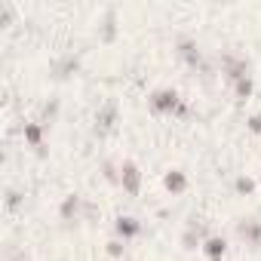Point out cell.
<instances>
[{"instance_id":"1","label":"cell","mask_w":261,"mask_h":261,"mask_svg":"<svg viewBox=\"0 0 261 261\" xmlns=\"http://www.w3.org/2000/svg\"><path fill=\"white\" fill-rule=\"evenodd\" d=\"M148 105H151L154 114H172V117H185L188 114V105H185V98L175 89H154Z\"/></svg>"},{"instance_id":"2","label":"cell","mask_w":261,"mask_h":261,"mask_svg":"<svg viewBox=\"0 0 261 261\" xmlns=\"http://www.w3.org/2000/svg\"><path fill=\"white\" fill-rule=\"evenodd\" d=\"M117 117H120V111H117V101H105L98 111H95V123H92V133L98 136V139H105V136H111L114 129H117Z\"/></svg>"},{"instance_id":"3","label":"cell","mask_w":261,"mask_h":261,"mask_svg":"<svg viewBox=\"0 0 261 261\" xmlns=\"http://www.w3.org/2000/svg\"><path fill=\"white\" fill-rule=\"evenodd\" d=\"M221 74H224V80L233 86L237 80H243V77H249V62L243 59V56H233V53H224L221 56Z\"/></svg>"},{"instance_id":"4","label":"cell","mask_w":261,"mask_h":261,"mask_svg":"<svg viewBox=\"0 0 261 261\" xmlns=\"http://www.w3.org/2000/svg\"><path fill=\"white\" fill-rule=\"evenodd\" d=\"M120 188L129 194V197H136L142 191V169L133 163V160H123L120 163Z\"/></svg>"},{"instance_id":"5","label":"cell","mask_w":261,"mask_h":261,"mask_svg":"<svg viewBox=\"0 0 261 261\" xmlns=\"http://www.w3.org/2000/svg\"><path fill=\"white\" fill-rule=\"evenodd\" d=\"M175 53H178V59H181L185 65H191V68H203V53H200L197 40H191V37H178Z\"/></svg>"},{"instance_id":"6","label":"cell","mask_w":261,"mask_h":261,"mask_svg":"<svg viewBox=\"0 0 261 261\" xmlns=\"http://www.w3.org/2000/svg\"><path fill=\"white\" fill-rule=\"evenodd\" d=\"M237 237H240L246 246L261 249V221H255V218H240V221H237Z\"/></svg>"},{"instance_id":"7","label":"cell","mask_w":261,"mask_h":261,"mask_svg":"<svg viewBox=\"0 0 261 261\" xmlns=\"http://www.w3.org/2000/svg\"><path fill=\"white\" fill-rule=\"evenodd\" d=\"M114 233H117V240L129 243V240H136L142 233V221L133 218V215H117L114 218Z\"/></svg>"},{"instance_id":"8","label":"cell","mask_w":261,"mask_h":261,"mask_svg":"<svg viewBox=\"0 0 261 261\" xmlns=\"http://www.w3.org/2000/svg\"><path fill=\"white\" fill-rule=\"evenodd\" d=\"M83 206H86V200H83L80 194H68V197L62 200V206H59L62 221H80V218H83Z\"/></svg>"},{"instance_id":"9","label":"cell","mask_w":261,"mask_h":261,"mask_svg":"<svg viewBox=\"0 0 261 261\" xmlns=\"http://www.w3.org/2000/svg\"><path fill=\"white\" fill-rule=\"evenodd\" d=\"M43 129H46V126H43L40 120H34V123H25V142H28V145H31V148H34L40 157L46 154V151H43Z\"/></svg>"},{"instance_id":"10","label":"cell","mask_w":261,"mask_h":261,"mask_svg":"<svg viewBox=\"0 0 261 261\" xmlns=\"http://www.w3.org/2000/svg\"><path fill=\"white\" fill-rule=\"evenodd\" d=\"M224 252H227V240H224L221 233H212V237L203 243V255H206L209 261H221Z\"/></svg>"},{"instance_id":"11","label":"cell","mask_w":261,"mask_h":261,"mask_svg":"<svg viewBox=\"0 0 261 261\" xmlns=\"http://www.w3.org/2000/svg\"><path fill=\"white\" fill-rule=\"evenodd\" d=\"M77 68H80V59H77V56H62V59L53 65V77H56V80H68Z\"/></svg>"},{"instance_id":"12","label":"cell","mask_w":261,"mask_h":261,"mask_svg":"<svg viewBox=\"0 0 261 261\" xmlns=\"http://www.w3.org/2000/svg\"><path fill=\"white\" fill-rule=\"evenodd\" d=\"M163 188H166L169 194H185V191H188V175H185L181 169H169V172L163 175Z\"/></svg>"},{"instance_id":"13","label":"cell","mask_w":261,"mask_h":261,"mask_svg":"<svg viewBox=\"0 0 261 261\" xmlns=\"http://www.w3.org/2000/svg\"><path fill=\"white\" fill-rule=\"evenodd\" d=\"M117 37V16H114V10H108L105 13V22H101V28H98V40L101 43H111Z\"/></svg>"},{"instance_id":"14","label":"cell","mask_w":261,"mask_h":261,"mask_svg":"<svg viewBox=\"0 0 261 261\" xmlns=\"http://www.w3.org/2000/svg\"><path fill=\"white\" fill-rule=\"evenodd\" d=\"M56 114H59V98H53V101H46V105H43V111H40V123H43V126H49V123L56 120Z\"/></svg>"},{"instance_id":"15","label":"cell","mask_w":261,"mask_h":261,"mask_svg":"<svg viewBox=\"0 0 261 261\" xmlns=\"http://www.w3.org/2000/svg\"><path fill=\"white\" fill-rule=\"evenodd\" d=\"M233 95L243 101V98H249L252 95V77H243V80H237L233 83Z\"/></svg>"},{"instance_id":"16","label":"cell","mask_w":261,"mask_h":261,"mask_svg":"<svg viewBox=\"0 0 261 261\" xmlns=\"http://www.w3.org/2000/svg\"><path fill=\"white\" fill-rule=\"evenodd\" d=\"M233 188H237V194H243V197H249V194H255V181H252L249 175H240V178L233 181Z\"/></svg>"},{"instance_id":"17","label":"cell","mask_w":261,"mask_h":261,"mask_svg":"<svg viewBox=\"0 0 261 261\" xmlns=\"http://www.w3.org/2000/svg\"><path fill=\"white\" fill-rule=\"evenodd\" d=\"M101 172H105V178H108L111 185H120V166H114L111 160H105V166H101Z\"/></svg>"},{"instance_id":"18","label":"cell","mask_w":261,"mask_h":261,"mask_svg":"<svg viewBox=\"0 0 261 261\" xmlns=\"http://www.w3.org/2000/svg\"><path fill=\"white\" fill-rule=\"evenodd\" d=\"M123 252H126V243L114 237V240L108 243V255H111V258H123Z\"/></svg>"},{"instance_id":"19","label":"cell","mask_w":261,"mask_h":261,"mask_svg":"<svg viewBox=\"0 0 261 261\" xmlns=\"http://www.w3.org/2000/svg\"><path fill=\"white\" fill-rule=\"evenodd\" d=\"M19 206H22V191L10 188L7 191V209H19Z\"/></svg>"},{"instance_id":"20","label":"cell","mask_w":261,"mask_h":261,"mask_svg":"<svg viewBox=\"0 0 261 261\" xmlns=\"http://www.w3.org/2000/svg\"><path fill=\"white\" fill-rule=\"evenodd\" d=\"M83 218H86V221H98V206L86 200V206H83Z\"/></svg>"},{"instance_id":"21","label":"cell","mask_w":261,"mask_h":261,"mask_svg":"<svg viewBox=\"0 0 261 261\" xmlns=\"http://www.w3.org/2000/svg\"><path fill=\"white\" fill-rule=\"evenodd\" d=\"M246 123H249V129H252V133H261V114H252Z\"/></svg>"}]
</instances>
